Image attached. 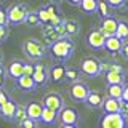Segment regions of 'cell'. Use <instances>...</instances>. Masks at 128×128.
Instances as JSON below:
<instances>
[{"instance_id": "6da1fadb", "label": "cell", "mask_w": 128, "mask_h": 128, "mask_svg": "<svg viewBox=\"0 0 128 128\" xmlns=\"http://www.w3.org/2000/svg\"><path fill=\"white\" fill-rule=\"evenodd\" d=\"M74 51H75L74 38L67 37V35L58 38L56 42H53L50 46H48L50 56L53 59H56V61H61V62H66L67 59H70L72 54H74Z\"/></svg>"}, {"instance_id": "7a4b0ae2", "label": "cell", "mask_w": 128, "mask_h": 128, "mask_svg": "<svg viewBox=\"0 0 128 128\" xmlns=\"http://www.w3.org/2000/svg\"><path fill=\"white\" fill-rule=\"evenodd\" d=\"M29 11H30L29 5H27V3H22V2L13 3L11 6H8L6 8L8 26H19V24H24Z\"/></svg>"}, {"instance_id": "3957f363", "label": "cell", "mask_w": 128, "mask_h": 128, "mask_svg": "<svg viewBox=\"0 0 128 128\" xmlns=\"http://www.w3.org/2000/svg\"><path fill=\"white\" fill-rule=\"evenodd\" d=\"M22 51L30 61H40L46 56V45L37 38H26L22 42Z\"/></svg>"}, {"instance_id": "277c9868", "label": "cell", "mask_w": 128, "mask_h": 128, "mask_svg": "<svg viewBox=\"0 0 128 128\" xmlns=\"http://www.w3.org/2000/svg\"><path fill=\"white\" fill-rule=\"evenodd\" d=\"M102 70H104L102 62L98 61L93 56H86V58H83L82 62H80V72H82L83 75H86V77H90V78L99 77V75L102 74Z\"/></svg>"}, {"instance_id": "5b68a950", "label": "cell", "mask_w": 128, "mask_h": 128, "mask_svg": "<svg viewBox=\"0 0 128 128\" xmlns=\"http://www.w3.org/2000/svg\"><path fill=\"white\" fill-rule=\"evenodd\" d=\"M99 128H128V120L120 112L102 114L101 122H99Z\"/></svg>"}, {"instance_id": "8992f818", "label": "cell", "mask_w": 128, "mask_h": 128, "mask_svg": "<svg viewBox=\"0 0 128 128\" xmlns=\"http://www.w3.org/2000/svg\"><path fill=\"white\" fill-rule=\"evenodd\" d=\"M58 120L62 125H78V122H80L78 110L75 109V107L64 106L62 109L58 112Z\"/></svg>"}, {"instance_id": "52a82bcc", "label": "cell", "mask_w": 128, "mask_h": 128, "mask_svg": "<svg viewBox=\"0 0 128 128\" xmlns=\"http://www.w3.org/2000/svg\"><path fill=\"white\" fill-rule=\"evenodd\" d=\"M90 91H91V88L88 86L85 82L77 80V82L72 83V86H70V90H69V94H70V98L74 99L75 102H83L86 99V96H88Z\"/></svg>"}, {"instance_id": "ba28073f", "label": "cell", "mask_w": 128, "mask_h": 128, "mask_svg": "<svg viewBox=\"0 0 128 128\" xmlns=\"http://www.w3.org/2000/svg\"><path fill=\"white\" fill-rule=\"evenodd\" d=\"M37 14H38L40 24H48V22H51V19H53L56 14H59V5L50 2L48 5L40 6L37 10Z\"/></svg>"}, {"instance_id": "9c48e42d", "label": "cell", "mask_w": 128, "mask_h": 128, "mask_svg": "<svg viewBox=\"0 0 128 128\" xmlns=\"http://www.w3.org/2000/svg\"><path fill=\"white\" fill-rule=\"evenodd\" d=\"M42 104L45 107H50V109L56 110V112H59L64 106H66L64 98L58 93V91H50V93H46L43 96V99H42Z\"/></svg>"}, {"instance_id": "30bf717a", "label": "cell", "mask_w": 128, "mask_h": 128, "mask_svg": "<svg viewBox=\"0 0 128 128\" xmlns=\"http://www.w3.org/2000/svg\"><path fill=\"white\" fill-rule=\"evenodd\" d=\"M104 42H106V35L102 34L101 29H93L86 35V45L90 46L91 50H102Z\"/></svg>"}, {"instance_id": "8fae6325", "label": "cell", "mask_w": 128, "mask_h": 128, "mask_svg": "<svg viewBox=\"0 0 128 128\" xmlns=\"http://www.w3.org/2000/svg\"><path fill=\"white\" fill-rule=\"evenodd\" d=\"M32 77H34V82L37 86H45L50 82V78H48V67L42 62L34 64V74H32Z\"/></svg>"}, {"instance_id": "7c38bea8", "label": "cell", "mask_w": 128, "mask_h": 128, "mask_svg": "<svg viewBox=\"0 0 128 128\" xmlns=\"http://www.w3.org/2000/svg\"><path fill=\"white\" fill-rule=\"evenodd\" d=\"M66 64L59 61V64H53L48 70V78L51 83H61L64 82V75H66Z\"/></svg>"}, {"instance_id": "4fadbf2b", "label": "cell", "mask_w": 128, "mask_h": 128, "mask_svg": "<svg viewBox=\"0 0 128 128\" xmlns=\"http://www.w3.org/2000/svg\"><path fill=\"white\" fill-rule=\"evenodd\" d=\"M24 62H26V61H22V59H19V58H13L10 61V64L5 67V69H6V75L11 80H16L18 77H21V75H22V69H24Z\"/></svg>"}, {"instance_id": "5bb4252c", "label": "cell", "mask_w": 128, "mask_h": 128, "mask_svg": "<svg viewBox=\"0 0 128 128\" xmlns=\"http://www.w3.org/2000/svg\"><path fill=\"white\" fill-rule=\"evenodd\" d=\"M16 106H18V102H16L14 99L10 96V98H8L6 101L0 106V117H2L3 120H8V122H13Z\"/></svg>"}, {"instance_id": "9a60e30c", "label": "cell", "mask_w": 128, "mask_h": 128, "mask_svg": "<svg viewBox=\"0 0 128 128\" xmlns=\"http://www.w3.org/2000/svg\"><path fill=\"white\" fill-rule=\"evenodd\" d=\"M117 22H118V19L115 16L109 14L101 19V27L99 29L102 30V34L106 37H112V35H115V30H117Z\"/></svg>"}, {"instance_id": "2e32d148", "label": "cell", "mask_w": 128, "mask_h": 128, "mask_svg": "<svg viewBox=\"0 0 128 128\" xmlns=\"http://www.w3.org/2000/svg\"><path fill=\"white\" fill-rule=\"evenodd\" d=\"M42 110H43V104H42V101H30V102L26 104L27 117L32 118V120H35V122H40Z\"/></svg>"}, {"instance_id": "e0dca14e", "label": "cell", "mask_w": 128, "mask_h": 128, "mask_svg": "<svg viewBox=\"0 0 128 128\" xmlns=\"http://www.w3.org/2000/svg\"><path fill=\"white\" fill-rule=\"evenodd\" d=\"M14 82H16V86L21 91H26V93H30V91H34L35 88H37L32 75H21V77H18Z\"/></svg>"}, {"instance_id": "ac0fdd59", "label": "cell", "mask_w": 128, "mask_h": 128, "mask_svg": "<svg viewBox=\"0 0 128 128\" xmlns=\"http://www.w3.org/2000/svg\"><path fill=\"white\" fill-rule=\"evenodd\" d=\"M42 35H43V38H45V45H48V46H50L53 42H56L58 38H61V37H59V34L56 32L53 24H43Z\"/></svg>"}, {"instance_id": "d6986e66", "label": "cell", "mask_w": 128, "mask_h": 128, "mask_svg": "<svg viewBox=\"0 0 128 128\" xmlns=\"http://www.w3.org/2000/svg\"><path fill=\"white\" fill-rule=\"evenodd\" d=\"M120 101L122 99H115V98H104L102 106H101V112L102 114H112V112H118L120 110Z\"/></svg>"}, {"instance_id": "ffe728a7", "label": "cell", "mask_w": 128, "mask_h": 128, "mask_svg": "<svg viewBox=\"0 0 128 128\" xmlns=\"http://www.w3.org/2000/svg\"><path fill=\"white\" fill-rule=\"evenodd\" d=\"M102 101H104V98L98 93V91H90L88 96H86V99L83 102H85L86 107H90V109H101Z\"/></svg>"}, {"instance_id": "44dd1931", "label": "cell", "mask_w": 128, "mask_h": 128, "mask_svg": "<svg viewBox=\"0 0 128 128\" xmlns=\"http://www.w3.org/2000/svg\"><path fill=\"white\" fill-rule=\"evenodd\" d=\"M122 43H123V40H120L117 35L106 37V42H104V50L109 51L110 54L118 53V51H120V46H122Z\"/></svg>"}, {"instance_id": "7402d4cb", "label": "cell", "mask_w": 128, "mask_h": 128, "mask_svg": "<svg viewBox=\"0 0 128 128\" xmlns=\"http://www.w3.org/2000/svg\"><path fill=\"white\" fill-rule=\"evenodd\" d=\"M40 122H43L45 125H54V123L58 122V112L53 110V109H50V107H45V106H43Z\"/></svg>"}, {"instance_id": "603a6c76", "label": "cell", "mask_w": 128, "mask_h": 128, "mask_svg": "<svg viewBox=\"0 0 128 128\" xmlns=\"http://www.w3.org/2000/svg\"><path fill=\"white\" fill-rule=\"evenodd\" d=\"M64 29H66V35L67 37H75L80 32V24L77 19H64Z\"/></svg>"}, {"instance_id": "cb8c5ba5", "label": "cell", "mask_w": 128, "mask_h": 128, "mask_svg": "<svg viewBox=\"0 0 128 128\" xmlns=\"http://www.w3.org/2000/svg\"><path fill=\"white\" fill-rule=\"evenodd\" d=\"M104 77H106V83L109 85V83H125V74L123 72H117V70H106V74H104Z\"/></svg>"}, {"instance_id": "d4e9b609", "label": "cell", "mask_w": 128, "mask_h": 128, "mask_svg": "<svg viewBox=\"0 0 128 128\" xmlns=\"http://www.w3.org/2000/svg\"><path fill=\"white\" fill-rule=\"evenodd\" d=\"M106 93L109 98H115V99H122L123 94V85L122 83H109L106 88Z\"/></svg>"}, {"instance_id": "484cf974", "label": "cell", "mask_w": 128, "mask_h": 128, "mask_svg": "<svg viewBox=\"0 0 128 128\" xmlns=\"http://www.w3.org/2000/svg\"><path fill=\"white\" fill-rule=\"evenodd\" d=\"M80 10L86 14H94L98 10V0H82L80 2Z\"/></svg>"}, {"instance_id": "4316f807", "label": "cell", "mask_w": 128, "mask_h": 128, "mask_svg": "<svg viewBox=\"0 0 128 128\" xmlns=\"http://www.w3.org/2000/svg\"><path fill=\"white\" fill-rule=\"evenodd\" d=\"M115 35H117L120 40H128V21L126 19H118Z\"/></svg>"}, {"instance_id": "83f0119b", "label": "cell", "mask_w": 128, "mask_h": 128, "mask_svg": "<svg viewBox=\"0 0 128 128\" xmlns=\"http://www.w3.org/2000/svg\"><path fill=\"white\" fill-rule=\"evenodd\" d=\"M80 75H82L80 69H75V67H66V75H64V82L74 83V82H77V80H80Z\"/></svg>"}, {"instance_id": "f1b7e54d", "label": "cell", "mask_w": 128, "mask_h": 128, "mask_svg": "<svg viewBox=\"0 0 128 128\" xmlns=\"http://www.w3.org/2000/svg\"><path fill=\"white\" fill-rule=\"evenodd\" d=\"M24 118H27L26 106H24V104H18V106H16V110H14V117H13V122H14V123H21Z\"/></svg>"}, {"instance_id": "f546056e", "label": "cell", "mask_w": 128, "mask_h": 128, "mask_svg": "<svg viewBox=\"0 0 128 128\" xmlns=\"http://www.w3.org/2000/svg\"><path fill=\"white\" fill-rule=\"evenodd\" d=\"M96 13H99L101 19L110 14V6L107 5L106 0H98V10H96Z\"/></svg>"}, {"instance_id": "4dcf8cb0", "label": "cell", "mask_w": 128, "mask_h": 128, "mask_svg": "<svg viewBox=\"0 0 128 128\" xmlns=\"http://www.w3.org/2000/svg\"><path fill=\"white\" fill-rule=\"evenodd\" d=\"M24 24H29V26H38L40 21H38V14H37V10H30L29 14L26 18V22Z\"/></svg>"}, {"instance_id": "1f68e13d", "label": "cell", "mask_w": 128, "mask_h": 128, "mask_svg": "<svg viewBox=\"0 0 128 128\" xmlns=\"http://www.w3.org/2000/svg\"><path fill=\"white\" fill-rule=\"evenodd\" d=\"M37 123H38V122H35V120H32V118L27 117V118H24L21 123H18V125H19V126H24V128H38Z\"/></svg>"}, {"instance_id": "d6a6232c", "label": "cell", "mask_w": 128, "mask_h": 128, "mask_svg": "<svg viewBox=\"0 0 128 128\" xmlns=\"http://www.w3.org/2000/svg\"><path fill=\"white\" fill-rule=\"evenodd\" d=\"M8 35H10V29H8V26H2L0 24V43H5Z\"/></svg>"}, {"instance_id": "836d02e7", "label": "cell", "mask_w": 128, "mask_h": 128, "mask_svg": "<svg viewBox=\"0 0 128 128\" xmlns=\"http://www.w3.org/2000/svg\"><path fill=\"white\" fill-rule=\"evenodd\" d=\"M106 2L110 8H122L126 3V0H106Z\"/></svg>"}, {"instance_id": "e575fe53", "label": "cell", "mask_w": 128, "mask_h": 128, "mask_svg": "<svg viewBox=\"0 0 128 128\" xmlns=\"http://www.w3.org/2000/svg\"><path fill=\"white\" fill-rule=\"evenodd\" d=\"M120 56H122L123 59H128V40H123L122 46H120Z\"/></svg>"}, {"instance_id": "d590c367", "label": "cell", "mask_w": 128, "mask_h": 128, "mask_svg": "<svg viewBox=\"0 0 128 128\" xmlns=\"http://www.w3.org/2000/svg\"><path fill=\"white\" fill-rule=\"evenodd\" d=\"M34 74V64L32 62H24V69H22V75H32Z\"/></svg>"}, {"instance_id": "8d00e7d4", "label": "cell", "mask_w": 128, "mask_h": 128, "mask_svg": "<svg viewBox=\"0 0 128 128\" xmlns=\"http://www.w3.org/2000/svg\"><path fill=\"white\" fill-rule=\"evenodd\" d=\"M5 80H6V69H5L3 64H0V88H3Z\"/></svg>"}, {"instance_id": "74e56055", "label": "cell", "mask_w": 128, "mask_h": 128, "mask_svg": "<svg viewBox=\"0 0 128 128\" xmlns=\"http://www.w3.org/2000/svg\"><path fill=\"white\" fill-rule=\"evenodd\" d=\"M118 112L123 115V117H126V118H128V102H126V101H123V99L120 101V110H118Z\"/></svg>"}, {"instance_id": "f35d334b", "label": "cell", "mask_w": 128, "mask_h": 128, "mask_svg": "<svg viewBox=\"0 0 128 128\" xmlns=\"http://www.w3.org/2000/svg\"><path fill=\"white\" fill-rule=\"evenodd\" d=\"M0 24L2 26H8V19H6V10L0 6Z\"/></svg>"}, {"instance_id": "ab89813d", "label": "cell", "mask_w": 128, "mask_h": 128, "mask_svg": "<svg viewBox=\"0 0 128 128\" xmlns=\"http://www.w3.org/2000/svg\"><path fill=\"white\" fill-rule=\"evenodd\" d=\"M8 98H10V94H8L5 90H2V88H0V106H2V104L5 102Z\"/></svg>"}, {"instance_id": "60d3db41", "label": "cell", "mask_w": 128, "mask_h": 128, "mask_svg": "<svg viewBox=\"0 0 128 128\" xmlns=\"http://www.w3.org/2000/svg\"><path fill=\"white\" fill-rule=\"evenodd\" d=\"M122 99L128 102V83H123V94H122Z\"/></svg>"}, {"instance_id": "b9f144b4", "label": "cell", "mask_w": 128, "mask_h": 128, "mask_svg": "<svg viewBox=\"0 0 128 128\" xmlns=\"http://www.w3.org/2000/svg\"><path fill=\"white\" fill-rule=\"evenodd\" d=\"M67 2H69L70 5H74V6H78V5H80V2H82V0H67Z\"/></svg>"}, {"instance_id": "7bdbcfd3", "label": "cell", "mask_w": 128, "mask_h": 128, "mask_svg": "<svg viewBox=\"0 0 128 128\" xmlns=\"http://www.w3.org/2000/svg\"><path fill=\"white\" fill-rule=\"evenodd\" d=\"M59 128H78V125H62V123H61Z\"/></svg>"}, {"instance_id": "ee69618b", "label": "cell", "mask_w": 128, "mask_h": 128, "mask_svg": "<svg viewBox=\"0 0 128 128\" xmlns=\"http://www.w3.org/2000/svg\"><path fill=\"white\" fill-rule=\"evenodd\" d=\"M50 2H51V3H56V5H61L64 0H50Z\"/></svg>"}, {"instance_id": "f6af8a7d", "label": "cell", "mask_w": 128, "mask_h": 128, "mask_svg": "<svg viewBox=\"0 0 128 128\" xmlns=\"http://www.w3.org/2000/svg\"><path fill=\"white\" fill-rule=\"evenodd\" d=\"M0 64H3V53H2V50H0Z\"/></svg>"}, {"instance_id": "bcb514c9", "label": "cell", "mask_w": 128, "mask_h": 128, "mask_svg": "<svg viewBox=\"0 0 128 128\" xmlns=\"http://www.w3.org/2000/svg\"><path fill=\"white\" fill-rule=\"evenodd\" d=\"M19 128H24V126H19Z\"/></svg>"}]
</instances>
